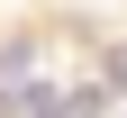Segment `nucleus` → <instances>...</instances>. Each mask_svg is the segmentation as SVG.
Returning a JSON list of instances; mask_svg holds the SVG:
<instances>
[{
    "label": "nucleus",
    "instance_id": "nucleus-1",
    "mask_svg": "<svg viewBox=\"0 0 127 118\" xmlns=\"http://www.w3.org/2000/svg\"><path fill=\"white\" fill-rule=\"evenodd\" d=\"M109 73H118V91H127V55H118V64H109Z\"/></svg>",
    "mask_w": 127,
    "mask_h": 118
}]
</instances>
